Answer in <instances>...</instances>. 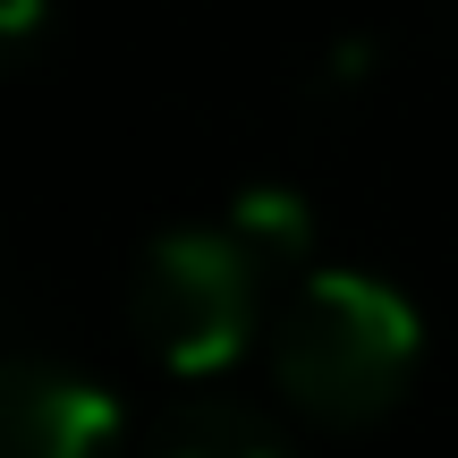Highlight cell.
Returning a JSON list of instances; mask_svg holds the SVG:
<instances>
[{"instance_id":"obj_1","label":"cell","mask_w":458,"mask_h":458,"mask_svg":"<svg viewBox=\"0 0 458 458\" xmlns=\"http://www.w3.org/2000/svg\"><path fill=\"white\" fill-rule=\"evenodd\" d=\"M272 382L314 425H374L425 357L416 306L374 272H306L272 306Z\"/></svg>"},{"instance_id":"obj_2","label":"cell","mask_w":458,"mask_h":458,"mask_svg":"<svg viewBox=\"0 0 458 458\" xmlns=\"http://www.w3.org/2000/svg\"><path fill=\"white\" fill-rule=\"evenodd\" d=\"M263 272L272 263L238 238L229 221L213 229H162L136 255L128 280V323L179 374H221L246 340L263 331Z\"/></svg>"},{"instance_id":"obj_3","label":"cell","mask_w":458,"mask_h":458,"mask_svg":"<svg viewBox=\"0 0 458 458\" xmlns=\"http://www.w3.org/2000/svg\"><path fill=\"white\" fill-rule=\"evenodd\" d=\"M128 425H119V399L94 391L77 374H51V365H17L9 399H0V458H119Z\"/></svg>"},{"instance_id":"obj_4","label":"cell","mask_w":458,"mask_h":458,"mask_svg":"<svg viewBox=\"0 0 458 458\" xmlns=\"http://www.w3.org/2000/svg\"><path fill=\"white\" fill-rule=\"evenodd\" d=\"M229 229H238L246 246H255L272 272H289V263H306L314 246V213L297 187H238V204H229Z\"/></svg>"},{"instance_id":"obj_5","label":"cell","mask_w":458,"mask_h":458,"mask_svg":"<svg viewBox=\"0 0 458 458\" xmlns=\"http://www.w3.org/2000/svg\"><path fill=\"white\" fill-rule=\"evenodd\" d=\"M162 458H280L272 442H263L246 416H179V433L162 442Z\"/></svg>"},{"instance_id":"obj_6","label":"cell","mask_w":458,"mask_h":458,"mask_svg":"<svg viewBox=\"0 0 458 458\" xmlns=\"http://www.w3.org/2000/svg\"><path fill=\"white\" fill-rule=\"evenodd\" d=\"M34 26H43V0H9V43H34Z\"/></svg>"}]
</instances>
